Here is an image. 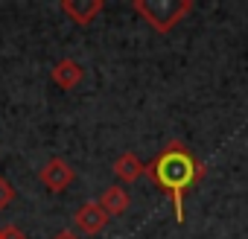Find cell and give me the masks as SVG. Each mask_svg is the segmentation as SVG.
<instances>
[{
    "mask_svg": "<svg viewBox=\"0 0 248 239\" xmlns=\"http://www.w3.org/2000/svg\"><path fill=\"white\" fill-rule=\"evenodd\" d=\"M207 166L181 143V140H170L149 164H146V175L149 181L170 198L175 222H184V198L187 193L204 178Z\"/></svg>",
    "mask_w": 248,
    "mask_h": 239,
    "instance_id": "1",
    "label": "cell"
},
{
    "mask_svg": "<svg viewBox=\"0 0 248 239\" xmlns=\"http://www.w3.org/2000/svg\"><path fill=\"white\" fill-rule=\"evenodd\" d=\"M193 0H132V9L155 30V32H172L175 24L193 12Z\"/></svg>",
    "mask_w": 248,
    "mask_h": 239,
    "instance_id": "2",
    "label": "cell"
},
{
    "mask_svg": "<svg viewBox=\"0 0 248 239\" xmlns=\"http://www.w3.org/2000/svg\"><path fill=\"white\" fill-rule=\"evenodd\" d=\"M38 181H41V187H47L50 193H64V190L76 181V169H73L64 158H50V161L38 169Z\"/></svg>",
    "mask_w": 248,
    "mask_h": 239,
    "instance_id": "3",
    "label": "cell"
},
{
    "mask_svg": "<svg viewBox=\"0 0 248 239\" xmlns=\"http://www.w3.org/2000/svg\"><path fill=\"white\" fill-rule=\"evenodd\" d=\"M105 9V0H62V12L76 24V27H88L93 24V18Z\"/></svg>",
    "mask_w": 248,
    "mask_h": 239,
    "instance_id": "4",
    "label": "cell"
},
{
    "mask_svg": "<svg viewBox=\"0 0 248 239\" xmlns=\"http://www.w3.org/2000/svg\"><path fill=\"white\" fill-rule=\"evenodd\" d=\"M50 79H53L62 90H73V88L82 85V79H85V67H82L76 59H62V61L53 64Z\"/></svg>",
    "mask_w": 248,
    "mask_h": 239,
    "instance_id": "5",
    "label": "cell"
},
{
    "mask_svg": "<svg viewBox=\"0 0 248 239\" xmlns=\"http://www.w3.org/2000/svg\"><path fill=\"white\" fill-rule=\"evenodd\" d=\"M105 224H108V213H105L96 201H85V204L76 210V227H79L82 233L96 236V233L105 230Z\"/></svg>",
    "mask_w": 248,
    "mask_h": 239,
    "instance_id": "6",
    "label": "cell"
},
{
    "mask_svg": "<svg viewBox=\"0 0 248 239\" xmlns=\"http://www.w3.org/2000/svg\"><path fill=\"white\" fill-rule=\"evenodd\" d=\"M111 172H114L120 181L135 184L140 175H146V164H143L140 155H135V152H123V155H117V161L111 164Z\"/></svg>",
    "mask_w": 248,
    "mask_h": 239,
    "instance_id": "7",
    "label": "cell"
},
{
    "mask_svg": "<svg viewBox=\"0 0 248 239\" xmlns=\"http://www.w3.org/2000/svg\"><path fill=\"white\" fill-rule=\"evenodd\" d=\"M96 204L108 213V219L111 216H123V213H126L129 210V204H132V198H129V193H126V187H108L99 198H96Z\"/></svg>",
    "mask_w": 248,
    "mask_h": 239,
    "instance_id": "8",
    "label": "cell"
},
{
    "mask_svg": "<svg viewBox=\"0 0 248 239\" xmlns=\"http://www.w3.org/2000/svg\"><path fill=\"white\" fill-rule=\"evenodd\" d=\"M12 201H15V187H12V181H9V178L0 175V210H6Z\"/></svg>",
    "mask_w": 248,
    "mask_h": 239,
    "instance_id": "9",
    "label": "cell"
},
{
    "mask_svg": "<svg viewBox=\"0 0 248 239\" xmlns=\"http://www.w3.org/2000/svg\"><path fill=\"white\" fill-rule=\"evenodd\" d=\"M0 239H27V233L18 224H3L0 227Z\"/></svg>",
    "mask_w": 248,
    "mask_h": 239,
    "instance_id": "10",
    "label": "cell"
},
{
    "mask_svg": "<svg viewBox=\"0 0 248 239\" xmlns=\"http://www.w3.org/2000/svg\"><path fill=\"white\" fill-rule=\"evenodd\" d=\"M53 239H79V236H76V233H73V230L67 227V230H59V233H56Z\"/></svg>",
    "mask_w": 248,
    "mask_h": 239,
    "instance_id": "11",
    "label": "cell"
}]
</instances>
